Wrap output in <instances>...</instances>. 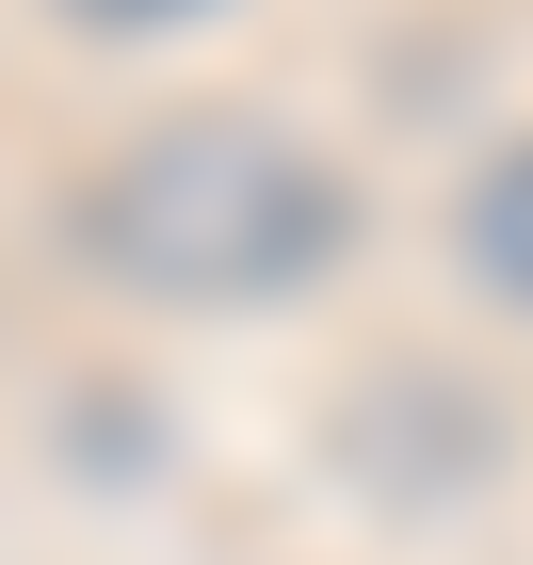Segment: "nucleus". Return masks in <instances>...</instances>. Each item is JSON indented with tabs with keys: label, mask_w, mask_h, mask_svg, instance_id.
<instances>
[{
	"label": "nucleus",
	"mask_w": 533,
	"mask_h": 565,
	"mask_svg": "<svg viewBox=\"0 0 533 565\" xmlns=\"http://www.w3.org/2000/svg\"><path fill=\"white\" fill-rule=\"evenodd\" d=\"M340 226H355L340 162H308L259 114H178L82 194V243L162 307H259V291L340 259Z\"/></svg>",
	"instance_id": "nucleus-1"
},
{
	"label": "nucleus",
	"mask_w": 533,
	"mask_h": 565,
	"mask_svg": "<svg viewBox=\"0 0 533 565\" xmlns=\"http://www.w3.org/2000/svg\"><path fill=\"white\" fill-rule=\"evenodd\" d=\"M469 275H486L501 307H533V146H501V162L469 178Z\"/></svg>",
	"instance_id": "nucleus-2"
},
{
	"label": "nucleus",
	"mask_w": 533,
	"mask_h": 565,
	"mask_svg": "<svg viewBox=\"0 0 533 565\" xmlns=\"http://www.w3.org/2000/svg\"><path fill=\"white\" fill-rule=\"evenodd\" d=\"M82 17H114V33H146V17H194V0H82Z\"/></svg>",
	"instance_id": "nucleus-3"
}]
</instances>
